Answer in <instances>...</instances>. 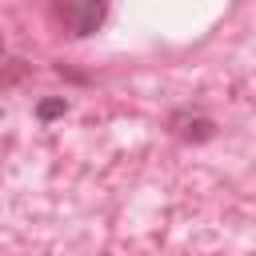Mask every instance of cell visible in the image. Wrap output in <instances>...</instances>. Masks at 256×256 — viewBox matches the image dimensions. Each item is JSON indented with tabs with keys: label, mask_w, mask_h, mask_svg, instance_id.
<instances>
[{
	"label": "cell",
	"mask_w": 256,
	"mask_h": 256,
	"mask_svg": "<svg viewBox=\"0 0 256 256\" xmlns=\"http://www.w3.org/2000/svg\"><path fill=\"white\" fill-rule=\"evenodd\" d=\"M64 108H68L64 100H48V104H40V108H36V116H40V120H52V116H60Z\"/></svg>",
	"instance_id": "cell-2"
},
{
	"label": "cell",
	"mask_w": 256,
	"mask_h": 256,
	"mask_svg": "<svg viewBox=\"0 0 256 256\" xmlns=\"http://www.w3.org/2000/svg\"><path fill=\"white\" fill-rule=\"evenodd\" d=\"M100 20H104V0H80V8L72 16V32L76 36H88V32L100 28Z\"/></svg>",
	"instance_id": "cell-1"
}]
</instances>
